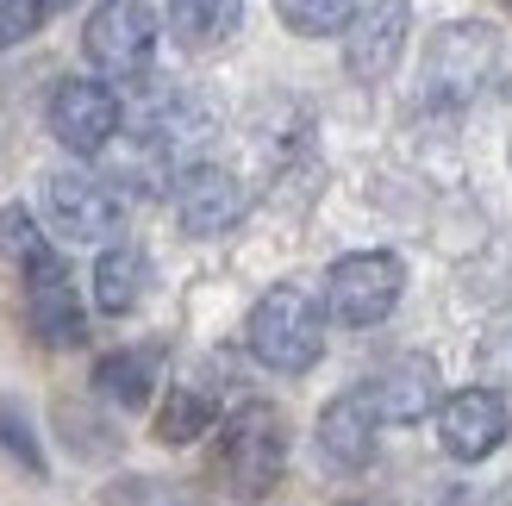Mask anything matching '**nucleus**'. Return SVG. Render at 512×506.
I'll return each instance as SVG.
<instances>
[{
  "instance_id": "nucleus-1",
  "label": "nucleus",
  "mask_w": 512,
  "mask_h": 506,
  "mask_svg": "<svg viewBox=\"0 0 512 506\" xmlns=\"http://www.w3.org/2000/svg\"><path fill=\"white\" fill-rule=\"evenodd\" d=\"M506 75V38L481 19H456L438 25L425 44V63H419V94L431 107H475L481 94H494Z\"/></svg>"
},
{
  "instance_id": "nucleus-16",
  "label": "nucleus",
  "mask_w": 512,
  "mask_h": 506,
  "mask_svg": "<svg viewBox=\"0 0 512 506\" xmlns=\"http://www.w3.org/2000/svg\"><path fill=\"white\" fill-rule=\"evenodd\" d=\"M150 375H157V357H150V350H119V357H100L94 382H100L107 400H119V407H144Z\"/></svg>"
},
{
  "instance_id": "nucleus-10",
  "label": "nucleus",
  "mask_w": 512,
  "mask_h": 506,
  "mask_svg": "<svg viewBox=\"0 0 512 506\" xmlns=\"http://www.w3.org/2000/svg\"><path fill=\"white\" fill-rule=\"evenodd\" d=\"M506 425H512V413L494 388H463L438 407V444L456 463H481L506 444Z\"/></svg>"
},
{
  "instance_id": "nucleus-12",
  "label": "nucleus",
  "mask_w": 512,
  "mask_h": 506,
  "mask_svg": "<svg viewBox=\"0 0 512 506\" xmlns=\"http://www.w3.org/2000/svg\"><path fill=\"white\" fill-rule=\"evenodd\" d=\"M375 425H381V413H375L369 388L338 394V400L319 413V463L338 469V475L369 469V457H375Z\"/></svg>"
},
{
  "instance_id": "nucleus-7",
  "label": "nucleus",
  "mask_w": 512,
  "mask_h": 506,
  "mask_svg": "<svg viewBox=\"0 0 512 506\" xmlns=\"http://www.w3.org/2000/svg\"><path fill=\"white\" fill-rule=\"evenodd\" d=\"M406 38H413V7L406 0H369L344 25V69L356 82H388L394 63L406 57Z\"/></svg>"
},
{
  "instance_id": "nucleus-3",
  "label": "nucleus",
  "mask_w": 512,
  "mask_h": 506,
  "mask_svg": "<svg viewBox=\"0 0 512 506\" xmlns=\"http://www.w3.org/2000/svg\"><path fill=\"white\" fill-rule=\"evenodd\" d=\"M244 338H250V357L263 363V369H275V375H306V369L319 363V350H325V307L306 288L281 282V288H269L250 307Z\"/></svg>"
},
{
  "instance_id": "nucleus-13",
  "label": "nucleus",
  "mask_w": 512,
  "mask_h": 506,
  "mask_svg": "<svg viewBox=\"0 0 512 506\" xmlns=\"http://www.w3.org/2000/svg\"><path fill=\"white\" fill-rule=\"evenodd\" d=\"M25 313H32V332L50 344V350H69V344H82V300H75L69 288V275L57 257H44L25 269Z\"/></svg>"
},
{
  "instance_id": "nucleus-21",
  "label": "nucleus",
  "mask_w": 512,
  "mask_h": 506,
  "mask_svg": "<svg viewBox=\"0 0 512 506\" xmlns=\"http://www.w3.org/2000/svg\"><path fill=\"white\" fill-rule=\"evenodd\" d=\"M0 250H7L19 269H32V263H44V257H57V250L44 244L38 219L25 213V207H0Z\"/></svg>"
},
{
  "instance_id": "nucleus-14",
  "label": "nucleus",
  "mask_w": 512,
  "mask_h": 506,
  "mask_svg": "<svg viewBox=\"0 0 512 506\" xmlns=\"http://www.w3.org/2000/svg\"><path fill=\"white\" fill-rule=\"evenodd\" d=\"M244 25V0H169V38L182 50H219Z\"/></svg>"
},
{
  "instance_id": "nucleus-19",
  "label": "nucleus",
  "mask_w": 512,
  "mask_h": 506,
  "mask_svg": "<svg viewBox=\"0 0 512 506\" xmlns=\"http://www.w3.org/2000/svg\"><path fill=\"white\" fill-rule=\"evenodd\" d=\"M0 450L32 475V482H44L50 475V463H44V450H38V432H32V419H25L13 400H0Z\"/></svg>"
},
{
  "instance_id": "nucleus-17",
  "label": "nucleus",
  "mask_w": 512,
  "mask_h": 506,
  "mask_svg": "<svg viewBox=\"0 0 512 506\" xmlns=\"http://www.w3.org/2000/svg\"><path fill=\"white\" fill-rule=\"evenodd\" d=\"M275 13L294 38H338L356 19V0H275Z\"/></svg>"
},
{
  "instance_id": "nucleus-20",
  "label": "nucleus",
  "mask_w": 512,
  "mask_h": 506,
  "mask_svg": "<svg viewBox=\"0 0 512 506\" xmlns=\"http://www.w3.org/2000/svg\"><path fill=\"white\" fill-rule=\"evenodd\" d=\"M75 0H0V50L25 44L32 32H44L57 13H69Z\"/></svg>"
},
{
  "instance_id": "nucleus-6",
  "label": "nucleus",
  "mask_w": 512,
  "mask_h": 506,
  "mask_svg": "<svg viewBox=\"0 0 512 506\" xmlns=\"http://www.w3.org/2000/svg\"><path fill=\"white\" fill-rule=\"evenodd\" d=\"M119 125H125V107H119V94L107 82L75 75V82H63L50 94V138H57L69 157H100Z\"/></svg>"
},
{
  "instance_id": "nucleus-5",
  "label": "nucleus",
  "mask_w": 512,
  "mask_h": 506,
  "mask_svg": "<svg viewBox=\"0 0 512 506\" xmlns=\"http://www.w3.org/2000/svg\"><path fill=\"white\" fill-rule=\"evenodd\" d=\"M82 50L100 75L132 82V75H144L150 57H157V13H150L144 0H100L82 25Z\"/></svg>"
},
{
  "instance_id": "nucleus-9",
  "label": "nucleus",
  "mask_w": 512,
  "mask_h": 506,
  "mask_svg": "<svg viewBox=\"0 0 512 506\" xmlns=\"http://www.w3.org/2000/svg\"><path fill=\"white\" fill-rule=\"evenodd\" d=\"M250 194L232 169L219 163H188L182 175H175V219H182L188 238H225L232 225L244 219Z\"/></svg>"
},
{
  "instance_id": "nucleus-8",
  "label": "nucleus",
  "mask_w": 512,
  "mask_h": 506,
  "mask_svg": "<svg viewBox=\"0 0 512 506\" xmlns=\"http://www.w3.org/2000/svg\"><path fill=\"white\" fill-rule=\"evenodd\" d=\"M44 213L50 225L69 238V244H100L119 232V194L100 182V175H82V169H57L44 182Z\"/></svg>"
},
{
  "instance_id": "nucleus-15",
  "label": "nucleus",
  "mask_w": 512,
  "mask_h": 506,
  "mask_svg": "<svg viewBox=\"0 0 512 506\" xmlns=\"http://www.w3.org/2000/svg\"><path fill=\"white\" fill-rule=\"evenodd\" d=\"M150 288V257L138 244H113V250H100V263H94V307L100 313H132L138 300Z\"/></svg>"
},
{
  "instance_id": "nucleus-11",
  "label": "nucleus",
  "mask_w": 512,
  "mask_h": 506,
  "mask_svg": "<svg viewBox=\"0 0 512 506\" xmlns=\"http://www.w3.org/2000/svg\"><path fill=\"white\" fill-rule=\"evenodd\" d=\"M363 388H369L375 413L388 419V425H419V419H431V407L444 400L438 363H431V357H419V350H406V357H394L388 369H375Z\"/></svg>"
},
{
  "instance_id": "nucleus-2",
  "label": "nucleus",
  "mask_w": 512,
  "mask_h": 506,
  "mask_svg": "<svg viewBox=\"0 0 512 506\" xmlns=\"http://www.w3.org/2000/svg\"><path fill=\"white\" fill-rule=\"evenodd\" d=\"M281 469H288V419L269 400H250V407H238L219 425L213 475L232 500H263L281 482Z\"/></svg>"
},
{
  "instance_id": "nucleus-4",
  "label": "nucleus",
  "mask_w": 512,
  "mask_h": 506,
  "mask_svg": "<svg viewBox=\"0 0 512 506\" xmlns=\"http://www.w3.org/2000/svg\"><path fill=\"white\" fill-rule=\"evenodd\" d=\"M406 294V263L394 250H350L325 269V313L338 325H381Z\"/></svg>"
},
{
  "instance_id": "nucleus-18",
  "label": "nucleus",
  "mask_w": 512,
  "mask_h": 506,
  "mask_svg": "<svg viewBox=\"0 0 512 506\" xmlns=\"http://www.w3.org/2000/svg\"><path fill=\"white\" fill-rule=\"evenodd\" d=\"M207 425H213V400L200 394V388H175L163 400V413H157V438L163 444H194Z\"/></svg>"
},
{
  "instance_id": "nucleus-22",
  "label": "nucleus",
  "mask_w": 512,
  "mask_h": 506,
  "mask_svg": "<svg viewBox=\"0 0 512 506\" xmlns=\"http://www.w3.org/2000/svg\"><path fill=\"white\" fill-rule=\"evenodd\" d=\"M450 506H500V500H494V494H456Z\"/></svg>"
}]
</instances>
